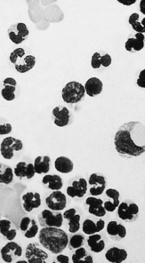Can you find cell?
<instances>
[{
  "label": "cell",
  "instance_id": "cell-7",
  "mask_svg": "<svg viewBox=\"0 0 145 263\" xmlns=\"http://www.w3.org/2000/svg\"><path fill=\"white\" fill-rule=\"evenodd\" d=\"M8 38L15 45H20L24 42L29 35V30L23 22L13 23L7 29Z\"/></svg>",
  "mask_w": 145,
  "mask_h": 263
},
{
  "label": "cell",
  "instance_id": "cell-32",
  "mask_svg": "<svg viewBox=\"0 0 145 263\" xmlns=\"http://www.w3.org/2000/svg\"><path fill=\"white\" fill-rule=\"evenodd\" d=\"M72 263H94V258L87 254V250L83 247H81L75 250L74 255H72Z\"/></svg>",
  "mask_w": 145,
  "mask_h": 263
},
{
  "label": "cell",
  "instance_id": "cell-15",
  "mask_svg": "<svg viewBox=\"0 0 145 263\" xmlns=\"http://www.w3.org/2000/svg\"><path fill=\"white\" fill-rule=\"evenodd\" d=\"M104 200L97 196H89L86 199V205H88V213L96 217H104L106 215L104 209Z\"/></svg>",
  "mask_w": 145,
  "mask_h": 263
},
{
  "label": "cell",
  "instance_id": "cell-34",
  "mask_svg": "<svg viewBox=\"0 0 145 263\" xmlns=\"http://www.w3.org/2000/svg\"><path fill=\"white\" fill-rule=\"evenodd\" d=\"M82 230L85 234L88 235V236L99 233L96 222H94V221H92L90 219H87L84 221L83 224H82Z\"/></svg>",
  "mask_w": 145,
  "mask_h": 263
},
{
  "label": "cell",
  "instance_id": "cell-10",
  "mask_svg": "<svg viewBox=\"0 0 145 263\" xmlns=\"http://www.w3.org/2000/svg\"><path fill=\"white\" fill-rule=\"evenodd\" d=\"M0 255L4 263H11L14 259L21 257L22 255V248L19 244L10 241L0 250Z\"/></svg>",
  "mask_w": 145,
  "mask_h": 263
},
{
  "label": "cell",
  "instance_id": "cell-14",
  "mask_svg": "<svg viewBox=\"0 0 145 263\" xmlns=\"http://www.w3.org/2000/svg\"><path fill=\"white\" fill-rule=\"evenodd\" d=\"M87 188H88V183L87 180L84 178H79V180H73L71 186L67 188V195L72 198L74 197L82 198L87 193Z\"/></svg>",
  "mask_w": 145,
  "mask_h": 263
},
{
  "label": "cell",
  "instance_id": "cell-38",
  "mask_svg": "<svg viewBox=\"0 0 145 263\" xmlns=\"http://www.w3.org/2000/svg\"><path fill=\"white\" fill-rule=\"evenodd\" d=\"M100 57H101V54L96 52L94 55H92L91 58V66L93 69L95 70H98L101 68V63H100Z\"/></svg>",
  "mask_w": 145,
  "mask_h": 263
},
{
  "label": "cell",
  "instance_id": "cell-30",
  "mask_svg": "<svg viewBox=\"0 0 145 263\" xmlns=\"http://www.w3.org/2000/svg\"><path fill=\"white\" fill-rule=\"evenodd\" d=\"M13 177H14V174H13L12 167L8 165L0 163V184L8 185V184L12 183Z\"/></svg>",
  "mask_w": 145,
  "mask_h": 263
},
{
  "label": "cell",
  "instance_id": "cell-27",
  "mask_svg": "<svg viewBox=\"0 0 145 263\" xmlns=\"http://www.w3.org/2000/svg\"><path fill=\"white\" fill-rule=\"evenodd\" d=\"M54 168L59 173L66 175L73 171L74 164L67 157H59L54 161Z\"/></svg>",
  "mask_w": 145,
  "mask_h": 263
},
{
  "label": "cell",
  "instance_id": "cell-21",
  "mask_svg": "<svg viewBox=\"0 0 145 263\" xmlns=\"http://www.w3.org/2000/svg\"><path fill=\"white\" fill-rule=\"evenodd\" d=\"M20 230L24 233L26 238H34L39 232L37 222L29 217H23L20 222Z\"/></svg>",
  "mask_w": 145,
  "mask_h": 263
},
{
  "label": "cell",
  "instance_id": "cell-36",
  "mask_svg": "<svg viewBox=\"0 0 145 263\" xmlns=\"http://www.w3.org/2000/svg\"><path fill=\"white\" fill-rule=\"evenodd\" d=\"M105 194L106 196L111 198V200L113 201L117 205H120L121 201H120V196H121V193L117 190L116 188H107L105 190Z\"/></svg>",
  "mask_w": 145,
  "mask_h": 263
},
{
  "label": "cell",
  "instance_id": "cell-1",
  "mask_svg": "<svg viewBox=\"0 0 145 263\" xmlns=\"http://www.w3.org/2000/svg\"><path fill=\"white\" fill-rule=\"evenodd\" d=\"M145 125L139 121L125 123L114 135V147L125 159L138 158L145 152Z\"/></svg>",
  "mask_w": 145,
  "mask_h": 263
},
{
  "label": "cell",
  "instance_id": "cell-35",
  "mask_svg": "<svg viewBox=\"0 0 145 263\" xmlns=\"http://www.w3.org/2000/svg\"><path fill=\"white\" fill-rule=\"evenodd\" d=\"M25 55H26V52H25L23 48H16L14 50L12 51V53L10 54V56H9V60L10 62L12 63V64H15L17 63V61L19 59L23 58Z\"/></svg>",
  "mask_w": 145,
  "mask_h": 263
},
{
  "label": "cell",
  "instance_id": "cell-16",
  "mask_svg": "<svg viewBox=\"0 0 145 263\" xmlns=\"http://www.w3.org/2000/svg\"><path fill=\"white\" fill-rule=\"evenodd\" d=\"M22 207L25 212L30 213L41 205V196L37 192H27L22 196Z\"/></svg>",
  "mask_w": 145,
  "mask_h": 263
},
{
  "label": "cell",
  "instance_id": "cell-18",
  "mask_svg": "<svg viewBox=\"0 0 145 263\" xmlns=\"http://www.w3.org/2000/svg\"><path fill=\"white\" fill-rule=\"evenodd\" d=\"M107 234L114 241H121L127 236V229L123 224L116 221H112L106 227Z\"/></svg>",
  "mask_w": 145,
  "mask_h": 263
},
{
  "label": "cell",
  "instance_id": "cell-9",
  "mask_svg": "<svg viewBox=\"0 0 145 263\" xmlns=\"http://www.w3.org/2000/svg\"><path fill=\"white\" fill-rule=\"evenodd\" d=\"M47 207L54 212H61L66 208L67 197L61 190H54L46 198Z\"/></svg>",
  "mask_w": 145,
  "mask_h": 263
},
{
  "label": "cell",
  "instance_id": "cell-37",
  "mask_svg": "<svg viewBox=\"0 0 145 263\" xmlns=\"http://www.w3.org/2000/svg\"><path fill=\"white\" fill-rule=\"evenodd\" d=\"M100 63H101V67H110V66L112 65V56L109 55V54L101 55V57H100Z\"/></svg>",
  "mask_w": 145,
  "mask_h": 263
},
{
  "label": "cell",
  "instance_id": "cell-31",
  "mask_svg": "<svg viewBox=\"0 0 145 263\" xmlns=\"http://www.w3.org/2000/svg\"><path fill=\"white\" fill-rule=\"evenodd\" d=\"M139 13H134L129 16V23L132 29L136 31V33L145 34V17L140 21Z\"/></svg>",
  "mask_w": 145,
  "mask_h": 263
},
{
  "label": "cell",
  "instance_id": "cell-8",
  "mask_svg": "<svg viewBox=\"0 0 145 263\" xmlns=\"http://www.w3.org/2000/svg\"><path fill=\"white\" fill-rule=\"evenodd\" d=\"M25 257L28 263H46L48 259V255L45 251L37 247L36 243H30L26 247Z\"/></svg>",
  "mask_w": 145,
  "mask_h": 263
},
{
  "label": "cell",
  "instance_id": "cell-6",
  "mask_svg": "<svg viewBox=\"0 0 145 263\" xmlns=\"http://www.w3.org/2000/svg\"><path fill=\"white\" fill-rule=\"evenodd\" d=\"M63 216L60 212H54L50 209L43 210L38 215V222L42 228L44 227H54L61 228L63 224Z\"/></svg>",
  "mask_w": 145,
  "mask_h": 263
},
{
  "label": "cell",
  "instance_id": "cell-42",
  "mask_svg": "<svg viewBox=\"0 0 145 263\" xmlns=\"http://www.w3.org/2000/svg\"><path fill=\"white\" fill-rule=\"evenodd\" d=\"M96 226H97V229H98V231L101 232L104 230V228H105V222H104L103 219H100L98 220V222H96Z\"/></svg>",
  "mask_w": 145,
  "mask_h": 263
},
{
  "label": "cell",
  "instance_id": "cell-13",
  "mask_svg": "<svg viewBox=\"0 0 145 263\" xmlns=\"http://www.w3.org/2000/svg\"><path fill=\"white\" fill-rule=\"evenodd\" d=\"M145 34L135 33L130 35L125 43V48L129 53H137L145 48Z\"/></svg>",
  "mask_w": 145,
  "mask_h": 263
},
{
  "label": "cell",
  "instance_id": "cell-2",
  "mask_svg": "<svg viewBox=\"0 0 145 263\" xmlns=\"http://www.w3.org/2000/svg\"><path fill=\"white\" fill-rule=\"evenodd\" d=\"M38 233L40 245L54 255L61 254L68 247L70 238L66 232L60 228L44 227Z\"/></svg>",
  "mask_w": 145,
  "mask_h": 263
},
{
  "label": "cell",
  "instance_id": "cell-5",
  "mask_svg": "<svg viewBox=\"0 0 145 263\" xmlns=\"http://www.w3.org/2000/svg\"><path fill=\"white\" fill-rule=\"evenodd\" d=\"M23 149V143L21 140L8 136L1 142L0 144V154L6 160L13 158L14 152L21 151Z\"/></svg>",
  "mask_w": 145,
  "mask_h": 263
},
{
  "label": "cell",
  "instance_id": "cell-25",
  "mask_svg": "<svg viewBox=\"0 0 145 263\" xmlns=\"http://www.w3.org/2000/svg\"><path fill=\"white\" fill-rule=\"evenodd\" d=\"M0 234L2 235L8 241H12L16 238V228L12 224V222L6 219L0 220Z\"/></svg>",
  "mask_w": 145,
  "mask_h": 263
},
{
  "label": "cell",
  "instance_id": "cell-44",
  "mask_svg": "<svg viewBox=\"0 0 145 263\" xmlns=\"http://www.w3.org/2000/svg\"><path fill=\"white\" fill-rule=\"evenodd\" d=\"M140 11L145 15V2L144 0L140 1Z\"/></svg>",
  "mask_w": 145,
  "mask_h": 263
},
{
  "label": "cell",
  "instance_id": "cell-17",
  "mask_svg": "<svg viewBox=\"0 0 145 263\" xmlns=\"http://www.w3.org/2000/svg\"><path fill=\"white\" fill-rule=\"evenodd\" d=\"M63 219L68 220L69 222V231L71 234H75L79 231L80 229V221H81V215L78 213L77 209L70 208L66 210L62 213Z\"/></svg>",
  "mask_w": 145,
  "mask_h": 263
},
{
  "label": "cell",
  "instance_id": "cell-11",
  "mask_svg": "<svg viewBox=\"0 0 145 263\" xmlns=\"http://www.w3.org/2000/svg\"><path fill=\"white\" fill-rule=\"evenodd\" d=\"M54 117V125L58 127H65L71 124L72 121V115L70 109L66 107H55L52 110Z\"/></svg>",
  "mask_w": 145,
  "mask_h": 263
},
{
  "label": "cell",
  "instance_id": "cell-28",
  "mask_svg": "<svg viewBox=\"0 0 145 263\" xmlns=\"http://www.w3.org/2000/svg\"><path fill=\"white\" fill-rule=\"evenodd\" d=\"M87 242L90 250L96 254H99L101 252H103L105 248V242L102 238V236L98 233L90 235L89 238H87Z\"/></svg>",
  "mask_w": 145,
  "mask_h": 263
},
{
  "label": "cell",
  "instance_id": "cell-33",
  "mask_svg": "<svg viewBox=\"0 0 145 263\" xmlns=\"http://www.w3.org/2000/svg\"><path fill=\"white\" fill-rule=\"evenodd\" d=\"M85 244V238L82 235L76 234L69 238L68 246L71 250H76L79 247H83Z\"/></svg>",
  "mask_w": 145,
  "mask_h": 263
},
{
  "label": "cell",
  "instance_id": "cell-19",
  "mask_svg": "<svg viewBox=\"0 0 145 263\" xmlns=\"http://www.w3.org/2000/svg\"><path fill=\"white\" fill-rule=\"evenodd\" d=\"M13 174L19 179L26 178L28 180H30L36 175V172L34 169L33 164L26 163L25 161H21L14 167Z\"/></svg>",
  "mask_w": 145,
  "mask_h": 263
},
{
  "label": "cell",
  "instance_id": "cell-12",
  "mask_svg": "<svg viewBox=\"0 0 145 263\" xmlns=\"http://www.w3.org/2000/svg\"><path fill=\"white\" fill-rule=\"evenodd\" d=\"M87 183L91 186L89 192L92 196H101L106 189V179L98 174H92Z\"/></svg>",
  "mask_w": 145,
  "mask_h": 263
},
{
  "label": "cell",
  "instance_id": "cell-4",
  "mask_svg": "<svg viewBox=\"0 0 145 263\" xmlns=\"http://www.w3.org/2000/svg\"><path fill=\"white\" fill-rule=\"evenodd\" d=\"M118 216L125 222H134L138 220L139 218V206L134 203V202H129L124 201L122 203H120V205L117 208Z\"/></svg>",
  "mask_w": 145,
  "mask_h": 263
},
{
  "label": "cell",
  "instance_id": "cell-45",
  "mask_svg": "<svg viewBox=\"0 0 145 263\" xmlns=\"http://www.w3.org/2000/svg\"><path fill=\"white\" fill-rule=\"evenodd\" d=\"M17 263H28V262H26V261H18V262H16Z\"/></svg>",
  "mask_w": 145,
  "mask_h": 263
},
{
  "label": "cell",
  "instance_id": "cell-41",
  "mask_svg": "<svg viewBox=\"0 0 145 263\" xmlns=\"http://www.w3.org/2000/svg\"><path fill=\"white\" fill-rule=\"evenodd\" d=\"M56 262L59 263H70V258L67 255L58 254L56 256Z\"/></svg>",
  "mask_w": 145,
  "mask_h": 263
},
{
  "label": "cell",
  "instance_id": "cell-3",
  "mask_svg": "<svg viewBox=\"0 0 145 263\" xmlns=\"http://www.w3.org/2000/svg\"><path fill=\"white\" fill-rule=\"evenodd\" d=\"M86 95L84 85L77 81L67 83L62 90V98L68 104H76L82 101Z\"/></svg>",
  "mask_w": 145,
  "mask_h": 263
},
{
  "label": "cell",
  "instance_id": "cell-20",
  "mask_svg": "<svg viewBox=\"0 0 145 263\" xmlns=\"http://www.w3.org/2000/svg\"><path fill=\"white\" fill-rule=\"evenodd\" d=\"M17 81L12 78H6L3 81L2 89H1V96L6 101H12L15 99V92H16Z\"/></svg>",
  "mask_w": 145,
  "mask_h": 263
},
{
  "label": "cell",
  "instance_id": "cell-26",
  "mask_svg": "<svg viewBox=\"0 0 145 263\" xmlns=\"http://www.w3.org/2000/svg\"><path fill=\"white\" fill-rule=\"evenodd\" d=\"M51 159L48 156H38L34 160V169L37 175H46L50 171Z\"/></svg>",
  "mask_w": 145,
  "mask_h": 263
},
{
  "label": "cell",
  "instance_id": "cell-24",
  "mask_svg": "<svg viewBox=\"0 0 145 263\" xmlns=\"http://www.w3.org/2000/svg\"><path fill=\"white\" fill-rule=\"evenodd\" d=\"M128 256H129L128 252L119 247H112L105 254L106 260L109 263H123L128 259Z\"/></svg>",
  "mask_w": 145,
  "mask_h": 263
},
{
  "label": "cell",
  "instance_id": "cell-29",
  "mask_svg": "<svg viewBox=\"0 0 145 263\" xmlns=\"http://www.w3.org/2000/svg\"><path fill=\"white\" fill-rule=\"evenodd\" d=\"M42 183L46 185L51 190H61L63 186L62 179L58 175H46L42 179Z\"/></svg>",
  "mask_w": 145,
  "mask_h": 263
},
{
  "label": "cell",
  "instance_id": "cell-22",
  "mask_svg": "<svg viewBox=\"0 0 145 263\" xmlns=\"http://www.w3.org/2000/svg\"><path fill=\"white\" fill-rule=\"evenodd\" d=\"M84 88H85V91L87 95L93 98V97L98 96L102 93L104 90V84L98 78L94 77L87 80Z\"/></svg>",
  "mask_w": 145,
  "mask_h": 263
},
{
  "label": "cell",
  "instance_id": "cell-40",
  "mask_svg": "<svg viewBox=\"0 0 145 263\" xmlns=\"http://www.w3.org/2000/svg\"><path fill=\"white\" fill-rule=\"evenodd\" d=\"M137 85L142 89L145 88V69L142 70L137 80Z\"/></svg>",
  "mask_w": 145,
  "mask_h": 263
},
{
  "label": "cell",
  "instance_id": "cell-39",
  "mask_svg": "<svg viewBox=\"0 0 145 263\" xmlns=\"http://www.w3.org/2000/svg\"><path fill=\"white\" fill-rule=\"evenodd\" d=\"M12 129L11 124L0 122V135H7L12 132Z\"/></svg>",
  "mask_w": 145,
  "mask_h": 263
},
{
  "label": "cell",
  "instance_id": "cell-23",
  "mask_svg": "<svg viewBox=\"0 0 145 263\" xmlns=\"http://www.w3.org/2000/svg\"><path fill=\"white\" fill-rule=\"evenodd\" d=\"M36 57L33 55H25L23 58L19 59L17 63L14 64L15 71L19 73H27L28 71H31L36 65Z\"/></svg>",
  "mask_w": 145,
  "mask_h": 263
},
{
  "label": "cell",
  "instance_id": "cell-43",
  "mask_svg": "<svg viewBox=\"0 0 145 263\" xmlns=\"http://www.w3.org/2000/svg\"><path fill=\"white\" fill-rule=\"evenodd\" d=\"M118 2L123 4V5H126V6H130V5H132V4H136V3H137V0H132V1H130V0H129H129H128V1H125V0H119Z\"/></svg>",
  "mask_w": 145,
  "mask_h": 263
}]
</instances>
